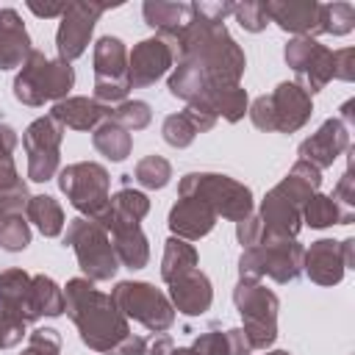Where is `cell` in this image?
<instances>
[{
	"instance_id": "1",
	"label": "cell",
	"mask_w": 355,
	"mask_h": 355,
	"mask_svg": "<svg viewBox=\"0 0 355 355\" xmlns=\"http://www.w3.org/2000/svg\"><path fill=\"white\" fill-rule=\"evenodd\" d=\"M175 55L178 67H172L166 89L186 105L200 103L216 89L239 86L247 69V55L230 36L227 25L202 19L200 14L191 17V25L178 39Z\"/></svg>"
},
{
	"instance_id": "2",
	"label": "cell",
	"mask_w": 355,
	"mask_h": 355,
	"mask_svg": "<svg viewBox=\"0 0 355 355\" xmlns=\"http://www.w3.org/2000/svg\"><path fill=\"white\" fill-rule=\"evenodd\" d=\"M64 311L78 327L80 341L94 352H111L122 338L130 336L128 316L116 308L111 294L94 288L86 277H72L64 286Z\"/></svg>"
},
{
	"instance_id": "3",
	"label": "cell",
	"mask_w": 355,
	"mask_h": 355,
	"mask_svg": "<svg viewBox=\"0 0 355 355\" xmlns=\"http://www.w3.org/2000/svg\"><path fill=\"white\" fill-rule=\"evenodd\" d=\"M72 83H75L72 64L61 58H47L44 53L31 50V55L25 58V64L14 78V97L22 105L39 108L44 103H58L69 97Z\"/></svg>"
},
{
	"instance_id": "4",
	"label": "cell",
	"mask_w": 355,
	"mask_h": 355,
	"mask_svg": "<svg viewBox=\"0 0 355 355\" xmlns=\"http://www.w3.org/2000/svg\"><path fill=\"white\" fill-rule=\"evenodd\" d=\"M178 197H197L214 208L216 216L241 222L252 214V191L230 175L219 172H189L178 183Z\"/></svg>"
},
{
	"instance_id": "5",
	"label": "cell",
	"mask_w": 355,
	"mask_h": 355,
	"mask_svg": "<svg viewBox=\"0 0 355 355\" xmlns=\"http://www.w3.org/2000/svg\"><path fill=\"white\" fill-rule=\"evenodd\" d=\"M305 247L297 239H269L263 236L255 247H247L239 258V280L261 283L272 277L275 283H291L302 275Z\"/></svg>"
},
{
	"instance_id": "6",
	"label": "cell",
	"mask_w": 355,
	"mask_h": 355,
	"mask_svg": "<svg viewBox=\"0 0 355 355\" xmlns=\"http://www.w3.org/2000/svg\"><path fill=\"white\" fill-rule=\"evenodd\" d=\"M58 189L72 208L92 222H100L111 205V175L97 161H78L58 169Z\"/></svg>"
},
{
	"instance_id": "7",
	"label": "cell",
	"mask_w": 355,
	"mask_h": 355,
	"mask_svg": "<svg viewBox=\"0 0 355 355\" xmlns=\"http://www.w3.org/2000/svg\"><path fill=\"white\" fill-rule=\"evenodd\" d=\"M64 244L75 250L78 266H80L86 280L103 283V280H111L116 275L119 261H116L111 236L105 233L103 225H97L92 219H83V216H75L67 225Z\"/></svg>"
},
{
	"instance_id": "8",
	"label": "cell",
	"mask_w": 355,
	"mask_h": 355,
	"mask_svg": "<svg viewBox=\"0 0 355 355\" xmlns=\"http://www.w3.org/2000/svg\"><path fill=\"white\" fill-rule=\"evenodd\" d=\"M233 302L244 322V336L250 338L252 349H269L277 341V311L280 300L272 288L250 280H239L233 288Z\"/></svg>"
},
{
	"instance_id": "9",
	"label": "cell",
	"mask_w": 355,
	"mask_h": 355,
	"mask_svg": "<svg viewBox=\"0 0 355 355\" xmlns=\"http://www.w3.org/2000/svg\"><path fill=\"white\" fill-rule=\"evenodd\" d=\"M111 297L128 319L144 324L150 333H166L175 324V308H172L169 297L161 288H155L153 283L119 280L111 288Z\"/></svg>"
},
{
	"instance_id": "10",
	"label": "cell",
	"mask_w": 355,
	"mask_h": 355,
	"mask_svg": "<svg viewBox=\"0 0 355 355\" xmlns=\"http://www.w3.org/2000/svg\"><path fill=\"white\" fill-rule=\"evenodd\" d=\"M94 100L119 105L128 100V47L119 36H100L94 44Z\"/></svg>"
},
{
	"instance_id": "11",
	"label": "cell",
	"mask_w": 355,
	"mask_h": 355,
	"mask_svg": "<svg viewBox=\"0 0 355 355\" xmlns=\"http://www.w3.org/2000/svg\"><path fill=\"white\" fill-rule=\"evenodd\" d=\"M61 139L64 128L53 116L33 119L22 133V147L28 153V178L33 183H47L61 166Z\"/></svg>"
},
{
	"instance_id": "12",
	"label": "cell",
	"mask_w": 355,
	"mask_h": 355,
	"mask_svg": "<svg viewBox=\"0 0 355 355\" xmlns=\"http://www.w3.org/2000/svg\"><path fill=\"white\" fill-rule=\"evenodd\" d=\"M283 58L297 75L294 83H300L308 94L322 92L333 80V50H327L316 39H288V44L283 47Z\"/></svg>"
},
{
	"instance_id": "13",
	"label": "cell",
	"mask_w": 355,
	"mask_h": 355,
	"mask_svg": "<svg viewBox=\"0 0 355 355\" xmlns=\"http://www.w3.org/2000/svg\"><path fill=\"white\" fill-rule=\"evenodd\" d=\"M108 11L105 3H67L64 14L58 17V31H55V50L58 58L72 64L80 58L92 42L97 19Z\"/></svg>"
},
{
	"instance_id": "14",
	"label": "cell",
	"mask_w": 355,
	"mask_h": 355,
	"mask_svg": "<svg viewBox=\"0 0 355 355\" xmlns=\"http://www.w3.org/2000/svg\"><path fill=\"white\" fill-rule=\"evenodd\" d=\"M172 67H175V47L166 39H161V36L141 39L128 53V80H130V89L153 86Z\"/></svg>"
},
{
	"instance_id": "15",
	"label": "cell",
	"mask_w": 355,
	"mask_h": 355,
	"mask_svg": "<svg viewBox=\"0 0 355 355\" xmlns=\"http://www.w3.org/2000/svg\"><path fill=\"white\" fill-rule=\"evenodd\" d=\"M269 22H275L280 31L316 39L324 33V3L316 0H266L263 3Z\"/></svg>"
},
{
	"instance_id": "16",
	"label": "cell",
	"mask_w": 355,
	"mask_h": 355,
	"mask_svg": "<svg viewBox=\"0 0 355 355\" xmlns=\"http://www.w3.org/2000/svg\"><path fill=\"white\" fill-rule=\"evenodd\" d=\"M97 225H103L105 233L111 236V244H114V252H116L119 266H125V269H144L147 266V261H150V244H147V236H144V230H141L139 222L122 219L108 205L105 216Z\"/></svg>"
},
{
	"instance_id": "17",
	"label": "cell",
	"mask_w": 355,
	"mask_h": 355,
	"mask_svg": "<svg viewBox=\"0 0 355 355\" xmlns=\"http://www.w3.org/2000/svg\"><path fill=\"white\" fill-rule=\"evenodd\" d=\"M269 108H272V122H275L277 133H297L311 119L313 100L300 83L283 80L269 94Z\"/></svg>"
},
{
	"instance_id": "18",
	"label": "cell",
	"mask_w": 355,
	"mask_h": 355,
	"mask_svg": "<svg viewBox=\"0 0 355 355\" xmlns=\"http://www.w3.org/2000/svg\"><path fill=\"white\" fill-rule=\"evenodd\" d=\"M347 150H349V128L338 116H330L319 125L316 133H311L300 144V161H308L316 169H327Z\"/></svg>"
},
{
	"instance_id": "19",
	"label": "cell",
	"mask_w": 355,
	"mask_h": 355,
	"mask_svg": "<svg viewBox=\"0 0 355 355\" xmlns=\"http://www.w3.org/2000/svg\"><path fill=\"white\" fill-rule=\"evenodd\" d=\"M258 219L263 225V236L269 239H297V233L302 230V208L291 202L277 186L266 191Z\"/></svg>"
},
{
	"instance_id": "20",
	"label": "cell",
	"mask_w": 355,
	"mask_h": 355,
	"mask_svg": "<svg viewBox=\"0 0 355 355\" xmlns=\"http://www.w3.org/2000/svg\"><path fill=\"white\" fill-rule=\"evenodd\" d=\"M166 286H169L166 297H169L172 308L183 316H202L214 302V286H211L208 275L200 269H189Z\"/></svg>"
},
{
	"instance_id": "21",
	"label": "cell",
	"mask_w": 355,
	"mask_h": 355,
	"mask_svg": "<svg viewBox=\"0 0 355 355\" xmlns=\"http://www.w3.org/2000/svg\"><path fill=\"white\" fill-rule=\"evenodd\" d=\"M0 311L17 316L25 324L42 319L33 300V275H28L25 269L0 272Z\"/></svg>"
},
{
	"instance_id": "22",
	"label": "cell",
	"mask_w": 355,
	"mask_h": 355,
	"mask_svg": "<svg viewBox=\"0 0 355 355\" xmlns=\"http://www.w3.org/2000/svg\"><path fill=\"white\" fill-rule=\"evenodd\" d=\"M216 214L211 205H205L197 197H178V202L169 208V230L172 236L183 239V241H197L202 236H208L216 225Z\"/></svg>"
},
{
	"instance_id": "23",
	"label": "cell",
	"mask_w": 355,
	"mask_h": 355,
	"mask_svg": "<svg viewBox=\"0 0 355 355\" xmlns=\"http://www.w3.org/2000/svg\"><path fill=\"white\" fill-rule=\"evenodd\" d=\"M302 272L316 286H338L347 272L344 258H341V241H336V239L313 241L302 255Z\"/></svg>"
},
{
	"instance_id": "24",
	"label": "cell",
	"mask_w": 355,
	"mask_h": 355,
	"mask_svg": "<svg viewBox=\"0 0 355 355\" xmlns=\"http://www.w3.org/2000/svg\"><path fill=\"white\" fill-rule=\"evenodd\" d=\"M144 22L155 31V36L166 39L172 47L183 36V31L191 25L194 8L191 3H166V0H144L141 6Z\"/></svg>"
},
{
	"instance_id": "25",
	"label": "cell",
	"mask_w": 355,
	"mask_h": 355,
	"mask_svg": "<svg viewBox=\"0 0 355 355\" xmlns=\"http://www.w3.org/2000/svg\"><path fill=\"white\" fill-rule=\"evenodd\" d=\"M114 108L105 103H97L94 97H64L53 105L50 116L69 130H94L105 119H111Z\"/></svg>"
},
{
	"instance_id": "26",
	"label": "cell",
	"mask_w": 355,
	"mask_h": 355,
	"mask_svg": "<svg viewBox=\"0 0 355 355\" xmlns=\"http://www.w3.org/2000/svg\"><path fill=\"white\" fill-rule=\"evenodd\" d=\"M31 33L14 8H0V69H17L31 55Z\"/></svg>"
},
{
	"instance_id": "27",
	"label": "cell",
	"mask_w": 355,
	"mask_h": 355,
	"mask_svg": "<svg viewBox=\"0 0 355 355\" xmlns=\"http://www.w3.org/2000/svg\"><path fill=\"white\" fill-rule=\"evenodd\" d=\"M28 200H31L28 186L19 178L14 161L11 158L0 161V222L8 216H19L25 211Z\"/></svg>"
},
{
	"instance_id": "28",
	"label": "cell",
	"mask_w": 355,
	"mask_h": 355,
	"mask_svg": "<svg viewBox=\"0 0 355 355\" xmlns=\"http://www.w3.org/2000/svg\"><path fill=\"white\" fill-rule=\"evenodd\" d=\"M25 219H28V225L33 222V225L39 227V233L47 236V239L61 236V233H64V225H67L64 208H61L58 200L50 197V194H33V197L28 200V205H25Z\"/></svg>"
},
{
	"instance_id": "29",
	"label": "cell",
	"mask_w": 355,
	"mask_h": 355,
	"mask_svg": "<svg viewBox=\"0 0 355 355\" xmlns=\"http://www.w3.org/2000/svg\"><path fill=\"white\" fill-rule=\"evenodd\" d=\"M92 144L100 155H105L108 161H125L133 150V136L114 119H105L103 125H97L92 130Z\"/></svg>"
},
{
	"instance_id": "30",
	"label": "cell",
	"mask_w": 355,
	"mask_h": 355,
	"mask_svg": "<svg viewBox=\"0 0 355 355\" xmlns=\"http://www.w3.org/2000/svg\"><path fill=\"white\" fill-rule=\"evenodd\" d=\"M202 105H208L214 111V116L219 119H227V122H239L244 119L247 108H250V97H247V89L241 86H227V89H216L211 92L208 97L200 100Z\"/></svg>"
},
{
	"instance_id": "31",
	"label": "cell",
	"mask_w": 355,
	"mask_h": 355,
	"mask_svg": "<svg viewBox=\"0 0 355 355\" xmlns=\"http://www.w3.org/2000/svg\"><path fill=\"white\" fill-rule=\"evenodd\" d=\"M352 219H355V214L341 211V208L330 200V194H319V191H316V194L305 202V208H302V222L311 225V227H316V230L333 227V225H349Z\"/></svg>"
},
{
	"instance_id": "32",
	"label": "cell",
	"mask_w": 355,
	"mask_h": 355,
	"mask_svg": "<svg viewBox=\"0 0 355 355\" xmlns=\"http://www.w3.org/2000/svg\"><path fill=\"white\" fill-rule=\"evenodd\" d=\"M189 269H197V250H194V244H189V241H183L178 236L166 239L164 258H161V280L172 283L178 275H183Z\"/></svg>"
},
{
	"instance_id": "33",
	"label": "cell",
	"mask_w": 355,
	"mask_h": 355,
	"mask_svg": "<svg viewBox=\"0 0 355 355\" xmlns=\"http://www.w3.org/2000/svg\"><path fill=\"white\" fill-rule=\"evenodd\" d=\"M33 300L42 316L64 313V288L47 275H33Z\"/></svg>"
},
{
	"instance_id": "34",
	"label": "cell",
	"mask_w": 355,
	"mask_h": 355,
	"mask_svg": "<svg viewBox=\"0 0 355 355\" xmlns=\"http://www.w3.org/2000/svg\"><path fill=\"white\" fill-rule=\"evenodd\" d=\"M133 178L136 183H141L144 189H164L172 178V164L164 158V155H144L136 169H133Z\"/></svg>"
},
{
	"instance_id": "35",
	"label": "cell",
	"mask_w": 355,
	"mask_h": 355,
	"mask_svg": "<svg viewBox=\"0 0 355 355\" xmlns=\"http://www.w3.org/2000/svg\"><path fill=\"white\" fill-rule=\"evenodd\" d=\"M111 211L119 214L122 219L130 222H141L150 214V197L144 191H136L130 186H122L114 197H111Z\"/></svg>"
},
{
	"instance_id": "36",
	"label": "cell",
	"mask_w": 355,
	"mask_h": 355,
	"mask_svg": "<svg viewBox=\"0 0 355 355\" xmlns=\"http://www.w3.org/2000/svg\"><path fill=\"white\" fill-rule=\"evenodd\" d=\"M111 119L119 122L128 133H136V130H144V128L150 125L153 108H150V103H144V100H125V103H119V105L114 108Z\"/></svg>"
},
{
	"instance_id": "37",
	"label": "cell",
	"mask_w": 355,
	"mask_h": 355,
	"mask_svg": "<svg viewBox=\"0 0 355 355\" xmlns=\"http://www.w3.org/2000/svg\"><path fill=\"white\" fill-rule=\"evenodd\" d=\"M161 136H164V141H166L169 147L183 150V147H189V144L197 139V128H194V125L189 122V116L180 111V114H169V116L164 119Z\"/></svg>"
},
{
	"instance_id": "38",
	"label": "cell",
	"mask_w": 355,
	"mask_h": 355,
	"mask_svg": "<svg viewBox=\"0 0 355 355\" xmlns=\"http://www.w3.org/2000/svg\"><path fill=\"white\" fill-rule=\"evenodd\" d=\"M28 244H31V225L22 214L0 222V247L6 252H22Z\"/></svg>"
},
{
	"instance_id": "39",
	"label": "cell",
	"mask_w": 355,
	"mask_h": 355,
	"mask_svg": "<svg viewBox=\"0 0 355 355\" xmlns=\"http://www.w3.org/2000/svg\"><path fill=\"white\" fill-rule=\"evenodd\" d=\"M355 28V8L352 3H324V33L347 36Z\"/></svg>"
},
{
	"instance_id": "40",
	"label": "cell",
	"mask_w": 355,
	"mask_h": 355,
	"mask_svg": "<svg viewBox=\"0 0 355 355\" xmlns=\"http://www.w3.org/2000/svg\"><path fill=\"white\" fill-rule=\"evenodd\" d=\"M233 17H236V22H239L244 31H250V33H261V31L269 25V17H266L263 3H255V0L233 3Z\"/></svg>"
},
{
	"instance_id": "41",
	"label": "cell",
	"mask_w": 355,
	"mask_h": 355,
	"mask_svg": "<svg viewBox=\"0 0 355 355\" xmlns=\"http://www.w3.org/2000/svg\"><path fill=\"white\" fill-rule=\"evenodd\" d=\"M19 355H61V336L53 327H36L28 338V347Z\"/></svg>"
},
{
	"instance_id": "42",
	"label": "cell",
	"mask_w": 355,
	"mask_h": 355,
	"mask_svg": "<svg viewBox=\"0 0 355 355\" xmlns=\"http://www.w3.org/2000/svg\"><path fill=\"white\" fill-rule=\"evenodd\" d=\"M330 200H333L341 211L355 214V178H352V158H349V164H347L344 175L338 178V183H336V189H333Z\"/></svg>"
},
{
	"instance_id": "43",
	"label": "cell",
	"mask_w": 355,
	"mask_h": 355,
	"mask_svg": "<svg viewBox=\"0 0 355 355\" xmlns=\"http://www.w3.org/2000/svg\"><path fill=\"white\" fill-rule=\"evenodd\" d=\"M189 349H191L194 355H230V349H227V336L219 333V330H208V333L197 336Z\"/></svg>"
},
{
	"instance_id": "44",
	"label": "cell",
	"mask_w": 355,
	"mask_h": 355,
	"mask_svg": "<svg viewBox=\"0 0 355 355\" xmlns=\"http://www.w3.org/2000/svg\"><path fill=\"white\" fill-rule=\"evenodd\" d=\"M25 336V322H19L17 316L0 311V349H11L22 341Z\"/></svg>"
},
{
	"instance_id": "45",
	"label": "cell",
	"mask_w": 355,
	"mask_h": 355,
	"mask_svg": "<svg viewBox=\"0 0 355 355\" xmlns=\"http://www.w3.org/2000/svg\"><path fill=\"white\" fill-rule=\"evenodd\" d=\"M236 239H239V244H241L244 250H247V247H255V244L263 239V225H261L258 214H250L247 219L236 222Z\"/></svg>"
},
{
	"instance_id": "46",
	"label": "cell",
	"mask_w": 355,
	"mask_h": 355,
	"mask_svg": "<svg viewBox=\"0 0 355 355\" xmlns=\"http://www.w3.org/2000/svg\"><path fill=\"white\" fill-rule=\"evenodd\" d=\"M333 78L336 80H352L355 78V50L352 47L333 50Z\"/></svg>"
},
{
	"instance_id": "47",
	"label": "cell",
	"mask_w": 355,
	"mask_h": 355,
	"mask_svg": "<svg viewBox=\"0 0 355 355\" xmlns=\"http://www.w3.org/2000/svg\"><path fill=\"white\" fill-rule=\"evenodd\" d=\"M225 336H227V349H230V355H252V352H255L241 327H230V330H225Z\"/></svg>"
},
{
	"instance_id": "48",
	"label": "cell",
	"mask_w": 355,
	"mask_h": 355,
	"mask_svg": "<svg viewBox=\"0 0 355 355\" xmlns=\"http://www.w3.org/2000/svg\"><path fill=\"white\" fill-rule=\"evenodd\" d=\"M144 349H147V341L141 338V336H128V338H122L108 355H144Z\"/></svg>"
},
{
	"instance_id": "49",
	"label": "cell",
	"mask_w": 355,
	"mask_h": 355,
	"mask_svg": "<svg viewBox=\"0 0 355 355\" xmlns=\"http://www.w3.org/2000/svg\"><path fill=\"white\" fill-rule=\"evenodd\" d=\"M17 130L11 128V125H6V122H0V161H6V158H11V153L17 150Z\"/></svg>"
},
{
	"instance_id": "50",
	"label": "cell",
	"mask_w": 355,
	"mask_h": 355,
	"mask_svg": "<svg viewBox=\"0 0 355 355\" xmlns=\"http://www.w3.org/2000/svg\"><path fill=\"white\" fill-rule=\"evenodd\" d=\"M172 349H175V341H172V336L161 333V336H155L153 341H147V349H144V355H172Z\"/></svg>"
},
{
	"instance_id": "51",
	"label": "cell",
	"mask_w": 355,
	"mask_h": 355,
	"mask_svg": "<svg viewBox=\"0 0 355 355\" xmlns=\"http://www.w3.org/2000/svg\"><path fill=\"white\" fill-rule=\"evenodd\" d=\"M25 6H28L36 17H44V19H47V17H61L64 8H67V3H44V6H42V3H36V0H28Z\"/></svg>"
},
{
	"instance_id": "52",
	"label": "cell",
	"mask_w": 355,
	"mask_h": 355,
	"mask_svg": "<svg viewBox=\"0 0 355 355\" xmlns=\"http://www.w3.org/2000/svg\"><path fill=\"white\" fill-rule=\"evenodd\" d=\"M341 258H344V269H355V239L341 241Z\"/></svg>"
},
{
	"instance_id": "53",
	"label": "cell",
	"mask_w": 355,
	"mask_h": 355,
	"mask_svg": "<svg viewBox=\"0 0 355 355\" xmlns=\"http://www.w3.org/2000/svg\"><path fill=\"white\" fill-rule=\"evenodd\" d=\"M352 108H355V100H347V103L341 105V116H338V119H341L347 128L355 125V111H352Z\"/></svg>"
},
{
	"instance_id": "54",
	"label": "cell",
	"mask_w": 355,
	"mask_h": 355,
	"mask_svg": "<svg viewBox=\"0 0 355 355\" xmlns=\"http://www.w3.org/2000/svg\"><path fill=\"white\" fill-rule=\"evenodd\" d=\"M266 355H291V352H286V349H272V352H266Z\"/></svg>"
}]
</instances>
